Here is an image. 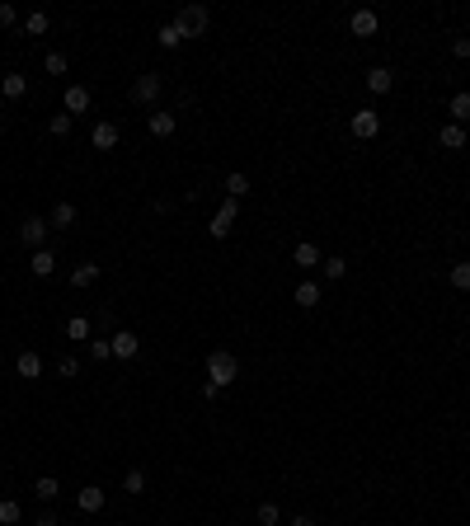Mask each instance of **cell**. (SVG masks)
Instances as JSON below:
<instances>
[{
    "instance_id": "30bf717a",
    "label": "cell",
    "mask_w": 470,
    "mask_h": 526,
    "mask_svg": "<svg viewBox=\"0 0 470 526\" xmlns=\"http://www.w3.org/2000/svg\"><path fill=\"white\" fill-rule=\"evenodd\" d=\"M118 141H123V132H118V123H99V127H94V132H90V146H94V151H113Z\"/></svg>"
},
{
    "instance_id": "484cf974",
    "label": "cell",
    "mask_w": 470,
    "mask_h": 526,
    "mask_svg": "<svg viewBox=\"0 0 470 526\" xmlns=\"http://www.w3.org/2000/svg\"><path fill=\"white\" fill-rule=\"evenodd\" d=\"M19 517H24V508H19L15 498H0V526H15Z\"/></svg>"
},
{
    "instance_id": "ab89813d",
    "label": "cell",
    "mask_w": 470,
    "mask_h": 526,
    "mask_svg": "<svg viewBox=\"0 0 470 526\" xmlns=\"http://www.w3.org/2000/svg\"><path fill=\"white\" fill-rule=\"evenodd\" d=\"M287 526H315V522H311V517H292Z\"/></svg>"
},
{
    "instance_id": "6da1fadb",
    "label": "cell",
    "mask_w": 470,
    "mask_h": 526,
    "mask_svg": "<svg viewBox=\"0 0 470 526\" xmlns=\"http://www.w3.org/2000/svg\"><path fill=\"white\" fill-rule=\"evenodd\" d=\"M203 376L212 381V386H235V376H240V362H235V353L217 348V353H207V367H203Z\"/></svg>"
},
{
    "instance_id": "d6986e66",
    "label": "cell",
    "mask_w": 470,
    "mask_h": 526,
    "mask_svg": "<svg viewBox=\"0 0 470 526\" xmlns=\"http://www.w3.org/2000/svg\"><path fill=\"white\" fill-rule=\"evenodd\" d=\"M391 85H395V76L386 66H372V71H367V90L372 94H391Z\"/></svg>"
},
{
    "instance_id": "9c48e42d",
    "label": "cell",
    "mask_w": 470,
    "mask_h": 526,
    "mask_svg": "<svg viewBox=\"0 0 470 526\" xmlns=\"http://www.w3.org/2000/svg\"><path fill=\"white\" fill-rule=\"evenodd\" d=\"M15 376L19 381H38V376H43V357L33 353V348H24V353L15 357Z\"/></svg>"
},
{
    "instance_id": "d590c367",
    "label": "cell",
    "mask_w": 470,
    "mask_h": 526,
    "mask_svg": "<svg viewBox=\"0 0 470 526\" xmlns=\"http://www.w3.org/2000/svg\"><path fill=\"white\" fill-rule=\"evenodd\" d=\"M57 376H80V362L76 357H62V362H57Z\"/></svg>"
},
{
    "instance_id": "5bb4252c",
    "label": "cell",
    "mask_w": 470,
    "mask_h": 526,
    "mask_svg": "<svg viewBox=\"0 0 470 526\" xmlns=\"http://www.w3.org/2000/svg\"><path fill=\"white\" fill-rule=\"evenodd\" d=\"M146 127H151V137H174V127H179V118L165 109H156L151 118H146Z\"/></svg>"
},
{
    "instance_id": "74e56055",
    "label": "cell",
    "mask_w": 470,
    "mask_h": 526,
    "mask_svg": "<svg viewBox=\"0 0 470 526\" xmlns=\"http://www.w3.org/2000/svg\"><path fill=\"white\" fill-rule=\"evenodd\" d=\"M15 19H19V15H15V5H0V24H5V29H10Z\"/></svg>"
},
{
    "instance_id": "9a60e30c",
    "label": "cell",
    "mask_w": 470,
    "mask_h": 526,
    "mask_svg": "<svg viewBox=\"0 0 470 526\" xmlns=\"http://www.w3.org/2000/svg\"><path fill=\"white\" fill-rule=\"evenodd\" d=\"M76 221H80L76 202H57V207H52V231H71Z\"/></svg>"
},
{
    "instance_id": "52a82bcc",
    "label": "cell",
    "mask_w": 470,
    "mask_h": 526,
    "mask_svg": "<svg viewBox=\"0 0 470 526\" xmlns=\"http://www.w3.org/2000/svg\"><path fill=\"white\" fill-rule=\"evenodd\" d=\"M231 231H235V198H226L221 202V212L212 217V226H207V235H212V240H226Z\"/></svg>"
},
{
    "instance_id": "5b68a950",
    "label": "cell",
    "mask_w": 470,
    "mask_h": 526,
    "mask_svg": "<svg viewBox=\"0 0 470 526\" xmlns=\"http://www.w3.org/2000/svg\"><path fill=\"white\" fill-rule=\"evenodd\" d=\"M160 90H165L160 71H146V76H137V85H132V99H137V104H156Z\"/></svg>"
},
{
    "instance_id": "f1b7e54d",
    "label": "cell",
    "mask_w": 470,
    "mask_h": 526,
    "mask_svg": "<svg viewBox=\"0 0 470 526\" xmlns=\"http://www.w3.org/2000/svg\"><path fill=\"white\" fill-rule=\"evenodd\" d=\"M447 278H452L456 292H470V263H452V273H447Z\"/></svg>"
},
{
    "instance_id": "7402d4cb",
    "label": "cell",
    "mask_w": 470,
    "mask_h": 526,
    "mask_svg": "<svg viewBox=\"0 0 470 526\" xmlns=\"http://www.w3.org/2000/svg\"><path fill=\"white\" fill-rule=\"evenodd\" d=\"M226 193H231V198L240 202L245 193H250V174H240V170H235V174H226Z\"/></svg>"
},
{
    "instance_id": "e0dca14e",
    "label": "cell",
    "mask_w": 470,
    "mask_h": 526,
    "mask_svg": "<svg viewBox=\"0 0 470 526\" xmlns=\"http://www.w3.org/2000/svg\"><path fill=\"white\" fill-rule=\"evenodd\" d=\"M438 141H442V151H466V127L461 123H447L438 132Z\"/></svg>"
},
{
    "instance_id": "f546056e",
    "label": "cell",
    "mask_w": 470,
    "mask_h": 526,
    "mask_svg": "<svg viewBox=\"0 0 470 526\" xmlns=\"http://www.w3.org/2000/svg\"><path fill=\"white\" fill-rule=\"evenodd\" d=\"M71 123H76L71 113H52V123H47V132H52V137H71Z\"/></svg>"
},
{
    "instance_id": "4dcf8cb0",
    "label": "cell",
    "mask_w": 470,
    "mask_h": 526,
    "mask_svg": "<svg viewBox=\"0 0 470 526\" xmlns=\"http://www.w3.org/2000/svg\"><path fill=\"white\" fill-rule=\"evenodd\" d=\"M43 71H47V76H66V52H47Z\"/></svg>"
},
{
    "instance_id": "cb8c5ba5",
    "label": "cell",
    "mask_w": 470,
    "mask_h": 526,
    "mask_svg": "<svg viewBox=\"0 0 470 526\" xmlns=\"http://www.w3.org/2000/svg\"><path fill=\"white\" fill-rule=\"evenodd\" d=\"M90 282H99V263H80L71 273V287H90Z\"/></svg>"
},
{
    "instance_id": "ffe728a7",
    "label": "cell",
    "mask_w": 470,
    "mask_h": 526,
    "mask_svg": "<svg viewBox=\"0 0 470 526\" xmlns=\"http://www.w3.org/2000/svg\"><path fill=\"white\" fill-rule=\"evenodd\" d=\"M452 123H461V127L470 123V90L452 94Z\"/></svg>"
},
{
    "instance_id": "8d00e7d4",
    "label": "cell",
    "mask_w": 470,
    "mask_h": 526,
    "mask_svg": "<svg viewBox=\"0 0 470 526\" xmlns=\"http://www.w3.org/2000/svg\"><path fill=\"white\" fill-rule=\"evenodd\" d=\"M452 57H461V62H466V57H470V38H456V43H452Z\"/></svg>"
},
{
    "instance_id": "2e32d148",
    "label": "cell",
    "mask_w": 470,
    "mask_h": 526,
    "mask_svg": "<svg viewBox=\"0 0 470 526\" xmlns=\"http://www.w3.org/2000/svg\"><path fill=\"white\" fill-rule=\"evenodd\" d=\"M66 113H71V118H76V113H85L90 109V90H85V85H66Z\"/></svg>"
},
{
    "instance_id": "8992f818",
    "label": "cell",
    "mask_w": 470,
    "mask_h": 526,
    "mask_svg": "<svg viewBox=\"0 0 470 526\" xmlns=\"http://www.w3.org/2000/svg\"><path fill=\"white\" fill-rule=\"evenodd\" d=\"M376 29H381L376 10H353V15H348V33H353V38H376Z\"/></svg>"
},
{
    "instance_id": "f35d334b",
    "label": "cell",
    "mask_w": 470,
    "mask_h": 526,
    "mask_svg": "<svg viewBox=\"0 0 470 526\" xmlns=\"http://www.w3.org/2000/svg\"><path fill=\"white\" fill-rule=\"evenodd\" d=\"M33 526H62V522H57V512H43V517H38Z\"/></svg>"
},
{
    "instance_id": "d6a6232c",
    "label": "cell",
    "mask_w": 470,
    "mask_h": 526,
    "mask_svg": "<svg viewBox=\"0 0 470 526\" xmlns=\"http://www.w3.org/2000/svg\"><path fill=\"white\" fill-rule=\"evenodd\" d=\"M123 489H127V494H132V498H137V494H146V475H141V470H127Z\"/></svg>"
},
{
    "instance_id": "277c9868",
    "label": "cell",
    "mask_w": 470,
    "mask_h": 526,
    "mask_svg": "<svg viewBox=\"0 0 470 526\" xmlns=\"http://www.w3.org/2000/svg\"><path fill=\"white\" fill-rule=\"evenodd\" d=\"M47 231H52V221L47 217H24L19 221V240L33 249H47Z\"/></svg>"
},
{
    "instance_id": "1f68e13d",
    "label": "cell",
    "mask_w": 470,
    "mask_h": 526,
    "mask_svg": "<svg viewBox=\"0 0 470 526\" xmlns=\"http://www.w3.org/2000/svg\"><path fill=\"white\" fill-rule=\"evenodd\" d=\"M259 522L264 526H282V508L278 503H259Z\"/></svg>"
},
{
    "instance_id": "4316f807",
    "label": "cell",
    "mask_w": 470,
    "mask_h": 526,
    "mask_svg": "<svg viewBox=\"0 0 470 526\" xmlns=\"http://www.w3.org/2000/svg\"><path fill=\"white\" fill-rule=\"evenodd\" d=\"M33 494H38V498H43V503H52V498H57V494H62V484H57V480H52V475H43V480H38V484H33Z\"/></svg>"
},
{
    "instance_id": "836d02e7",
    "label": "cell",
    "mask_w": 470,
    "mask_h": 526,
    "mask_svg": "<svg viewBox=\"0 0 470 526\" xmlns=\"http://www.w3.org/2000/svg\"><path fill=\"white\" fill-rule=\"evenodd\" d=\"M90 357H94V362H109V357H113V343H109V339H90Z\"/></svg>"
},
{
    "instance_id": "e575fe53",
    "label": "cell",
    "mask_w": 470,
    "mask_h": 526,
    "mask_svg": "<svg viewBox=\"0 0 470 526\" xmlns=\"http://www.w3.org/2000/svg\"><path fill=\"white\" fill-rule=\"evenodd\" d=\"M24 29H29L33 38H38V33H47V15H43V10H33V15L24 19Z\"/></svg>"
},
{
    "instance_id": "603a6c76",
    "label": "cell",
    "mask_w": 470,
    "mask_h": 526,
    "mask_svg": "<svg viewBox=\"0 0 470 526\" xmlns=\"http://www.w3.org/2000/svg\"><path fill=\"white\" fill-rule=\"evenodd\" d=\"M90 320H85V315H71V320H66V339H85V343H90Z\"/></svg>"
},
{
    "instance_id": "ba28073f",
    "label": "cell",
    "mask_w": 470,
    "mask_h": 526,
    "mask_svg": "<svg viewBox=\"0 0 470 526\" xmlns=\"http://www.w3.org/2000/svg\"><path fill=\"white\" fill-rule=\"evenodd\" d=\"M109 343H113V357H123V362L141 353V339L132 334V329H113V334H109Z\"/></svg>"
},
{
    "instance_id": "44dd1931",
    "label": "cell",
    "mask_w": 470,
    "mask_h": 526,
    "mask_svg": "<svg viewBox=\"0 0 470 526\" xmlns=\"http://www.w3.org/2000/svg\"><path fill=\"white\" fill-rule=\"evenodd\" d=\"M320 273H325L329 282H344V273H348V259H339V254H329V259L320 263Z\"/></svg>"
},
{
    "instance_id": "d4e9b609",
    "label": "cell",
    "mask_w": 470,
    "mask_h": 526,
    "mask_svg": "<svg viewBox=\"0 0 470 526\" xmlns=\"http://www.w3.org/2000/svg\"><path fill=\"white\" fill-rule=\"evenodd\" d=\"M297 306H301V310L320 306V287H315V282H301V287H297Z\"/></svg>"
},
{
    "instance_id": "ac0fdd59",
    "label": "cell",
    "mask_w": 470,
    "mask_h": 526,
    "mask_svg": "<svg viewBox=\"0 0 470 526\" xmlns=\"http://www.w3.org/2000/svg\"><path fill=\"white\" fill-rule=\"evenodd\" d=\"M0 94H5V99H24V94H29V76L10 71V76L0 80Z\"/></svg>"
},
{
    "instance_id": "7a4b0ae2",
    "label": "cell",
    "mask_w": 470,
    "mask_h": 526,
    "mask_svg": "<svg viewBox=\"0 0 470 526\" xmlns=\"http://www.w3.org/2000/svg\"><path fill=\"white\" fill-rule=\"evenodd\" d=\"M174 24L184 29V38H203V33H207V24H212V15H207V5H184Z\"/></svg>"
},
{
    "instance_id": "8fae6325",
    "label": "cell",
    "mask_w": 470,
    "mask_h": 526,
    "mask_svg": "<svg viewBox=\"0 0 470 526\" xmlns=\"http://www.w3.org/2000/svg\"><path fill=\"white\" fill-rule=\"evenodd\" d=\"M104 503H109V494H104L99 484H90V489H80V498H76V508L85 512V517H94V512H104Z\"/></svg>"
},
{
    "instance_id": "4fadbf2b",
    "label": "cell",
    "mask_w": 470,
    "mask_h": 526,
    "mask_svg": "<svg viewBox=\"0 0 470 526\" xmlns=\"http://www.w3.org/2000/svg\"><path fill=\"white\" fill-rule=\"evenodd\" d=\"M29 273L33 278H52V273H57V254H52V249H33Z\"/></svg>"
},
{
    "instance_id": "83f0119b",
    "label": "cell",
    "mask_w": 470,
    "mask_h": 526,
    "mask_svg": "<svg viewBox=\"0 0 470 526\" xmlns=\"http://www.w3.org/2000/svg\"><path fill=\"white\" fill-rule=\"evenodd\" d=\"M179 43H184V29H179V24H160V47H170L174 52Z\"/></svg>"
},
{
    "instance_id": "7c38bea8",
    "label": "cell",
    "mask_w": 470,
    "mask_h": 526,
    "mask_svg": "<svg viewBox=\"0 0 470 526\" xmlns=\"http://www.w3.org/2000/svg\"><path fill=\"white\" fill-rule=\"evenodd\" d=\"M292 263H297V268H306V273H311V268H320V263H325V254H320V249H315L311 240H301V245L292 249Z\"/></svg>"
},
{
    "instance_id": "3957f363",
    "label": "cell",
    "mask_w": 470,
    "mask_h": 526,
    "mask_svg": "<svg viewBox=\"0 0 470 526\" xmlns=\"http://www.w3.org/2000/svg\"><path fill=\"white\" fill-rule=\"evenodd\" d=\"M348 132H353L358 141H372L376 132H381V113L376 109H358L353 118H348Z\"/></svg>"
}]
</instances>
